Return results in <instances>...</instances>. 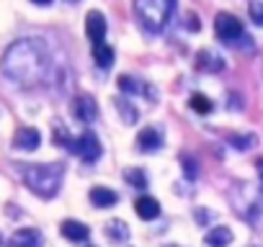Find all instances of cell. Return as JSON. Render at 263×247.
<instances>
[{
    "label": "cell",
    "instance_id": "obj_1",
    "mask_svg": "<svg viewBox=\"0 0 263 247\" xmlns=\"http://www.w3.org/2000/svg\"><path fill=\"white\" fill-rule=\"evenodd\" d=\"M49 70V52L39 39H18L3 54V75L18 85H36Z\"/></svg>",
    "mask_w": 263,
    "mask_h": 247
},
{
    "label": "cell",
    "instance_id": "obj_2",
    "mask_svg": "<svg viewBox=\"0 0 263 247\" xmlns=\"http://www.w3.org/2000/svg\"><path fill=\"white\" fill-rule=\"evenodd\" d=\"M62 175H65L62 165L44 162V165H29L24 173V180H26L29 191H34L36 196L52 198V196H57V191L62 186Z\"/></svg>",
    "mask_w": 263,
    "mask_h": 247
},
{
    "label": "cell",
    "instance_id": "obj_3",
    "mask_svg": "<svg viewBox=\"0 0 263 247\" xmlns=\"http://www.w3.org/2000/svg\"><path fill=\"white\" fill-rule=\"evenodd\" d=\"M135 13L147 31H163L176 13V0H135Z\"/></svg>",
    "mask_w": 263,
    "mask_h": 247
},
{
    "label": "cell",
    "instance_id": "obj_4",
    "mask_svg": "<svg viewBox=\"0 0 263 247\" xmlns=\"http://www.w3.org/2000/svg\"><path fill=\"white\" fill-rule=\"evenodd\" d=\"M214 34H217V39L222 44H232V47H237L242 42H250V36L242 29V21H237L232 13H217V18H214Z\"/></svg>",
    "mask_w": 263,
    "mask_h": 247
},
{
    "label": "cell",
    "instance_id": "obj_5",
    "mask_svg": "<svg viewBox=\"0 0 263 247\" xmlns=\"http://www.w3.org/2000/svg\"><path fill=\"white\" fill-rule=\"evenodd\" d=\"M70 152L90 165V162H96L101 157V142H98V137L93 132H85V134H80L78 139L70 142Z\"/></svg>",
    "mask_w": 263,
    "mask_h": 247
},
{
    "label": "cell",
    "instance_id": "obj_6",
    "mask_svg": "<svg viewBox=\"0 0 263 247\" xmlns=\"http://www.w3.org/2000/svg\"><path fill=\"white\" fill-rule=\"evenodd\" d=\"M72 116H75L78 121H83V123H93L96 116H98L96 100H93L90 95H78V98L72 100Z\"/></svg>",
    "mask_w": 263,
    "mask_h": 247
},
{
    "label": "cell",
    "instance_id": "obj_7",
    "mask_svg": "<svg viewBox=\"0 0 263 247\" xmlns=\"http://www.w3.org/2000/svg\"><path fill=\"white\" fill-rule=\"evenodd\" d=\"M106 16L101 13V11H90L88 16H85V34H88V39L93 42V44H98V42H103L106 39Z\"/></svg>",
    "mask_w": 263,
    "mask_h": 247
},
{
    "label": "cell",
    "instance_id": "obj_8",
    "mask_svg": "<svg viewBox=\"0 0 263 247\" xmlns=\"http://www.w3.org/2000/svg\"><path fill=\"white\" fill-rule=\"evenodd\" d=\"M39 145H42V134H39L34 127H21V129H16V134H13V147H16V150L34 152Z\"/></svg>",
    "mask_w": 263,
    "mask_h": 247
},
{
    "label": "cell",
    "instance_id": "obj_9",
    "mask_svg": "<svg viewBox=\"0 0 263 247\" xmlns=\"http://www.w3.org/2000/svg\"><path fill=\"white\" fill-rule=\"evenodd\" d=\"M11 247H42V234H39V229H31V227L16 229V232L11 234Z\"/></svg>",
    "mask_w": 263,
    "mask_h": 247
},
{
    "label": "cell",
    "instance_id": "obj_10",
    "mask_svg": "<svg viewBox=\"0 0 263 247\" xmlns=\"http://www.w3.org/2000/svg\"><path fill=\"white\" fill-rule=\"evenodd\" d=\"M137 147L145 150V152H155V150H160V147H163V134H160V129H155V127H145V129L137 134Z\"/></svg>",
    "mask_w": 263,
    "mask_h": 247
},
{
    "label": "cell",
    "instance_id": "obj_11",
    "mask_svg": "<svg viewBox=\"0 0 263 247\" xmlns=\"http://www.w3.org/2000/svg\"><path fill=\"white\" fill-rule=\"evenodd\" d=\"M88 196H90V203L98 206V209H111L119 201V193L111 191V188H106V186H93Z\"/></svg>",
    "mask_w": 263,
    "mask_h": 247
},
{
    "label": "cell",
    "instance_id": "obj_12",
    "mask_svg": "<svg viewBox=\"0 0 263 247\" xmlns=\"http://www.w3.org/2000/svg\"><path fill=\"white\" fill-rule=\"evenodd\" d=\"M135 211H137V216H140V219L153 221V219H158V216H160V201H158V198H153V196H142V198H137V201H135Z\"/></svg>",
    "mask_w": 263,
    "mask_h": 247
},
{
    "label": "cell",
    "instance_id": "obj_13",
    "mask_svg": "<svg viewBox=\"0 0 263 247\" xmlns=\"http://www.w3.org/2000/svg\"><path fill=\"white\" fill-rule=\"evenodd\" d=\"M222 67H224V59L219 54H214L209 49H201L196 54V70H201V72H219Z\"/></svg>",
    "mask_w": 263,
    "mask_h": 247
},
{
    "label": "cell",
    "instance_id": "obj_14",
    "mask_svg": "<svg viewBox=\"0 0 263 247\" xmlns=\"http://www.w3.org/2000/svg\"><path fill=\"white\" fill-rule=\"evenodd\" d=\"M62 237H67L70 242H85L88 237H90V229L83 224V221H75V219H67V221H62Z\"/></svg>",
    "mask_w": 263,
    "mask_h": 247
},
{
    "label": "cell",
    "instance_id": "obj_15",
    "mask_svg": "<svg viewBox=\"0 0 263 247\" xmlns=\"http://www.w3.org/2000/svg\"><path fill=\"white\" fill-rule=\"evenodd\" d=\"M232 239H235V234H232L230 227H212V229L206 232V237H204V242H206L209 247H227Z\"/></svg>",
    "mask_w": 263,
    "mask_h": 247
},
{
    "label": "cell",
    "instance_id": "obj_16",
    "mask_svg": "<svg viewBox=\"0 0 263 247\" xmlns=\"http://www.w3.org/2000/svg\"><path fill=\"white\" fill-rule=\"evenodd\" d=\"M93 59L101 70H108L114 65V47H108L106 42H98L93 44Z\"/></svg>",
    "mask_w": 263,
    "mask_h": 247
},
{
    "label": "cell",
    "instance_id": "obj_17",
    "mask_svg": "<svg viewBox=\"0 0 263 247\" xmlns=\"http://www.w3.org/2000/svg\"><path fill=\"white\" fill-rule=\"evenodd\" d=\"M119 88H121L124 93H129V95H145V93H147V95L153 98V90H150L145 83L129 77V75H121V77H119Z\"/></svg>",
    "mask_w": 263,
    "mask_h": 247
},
{
    "label": "cell",
    "instance_id": "obj_18",
    "mask_svg": "<svg viewBox=\"0 0 263 247\" xmlns=\"http://www.w3.org/2000/svg\"><path fill=\"white\" fill-rule=\"evenodd\" d=\"M106 234H108L114 242H124V239L129 237V229H126V224H124V221L114 219V221H108V224H106Z\"/></svg>",
    "mask_w": 263,
    "mask_h": 247
},
{
    "label": "cell",
    "instance_id": "obj_19",
    "mask_svg": "<svg viewBox=\"0 0 263 247\" xmlns=\"http://www.w3.org/2000/svg\"><path fill=\"white\" fill-rule=\"evenodd\" d=\"M189 103H191V108L196 111V113H212V100L206 98V95H201V93H194L191 98H189Z\"/></svg>",
    "mask_w": 263,
    "mask_h": 247
},
{
    "label": "cell",
    "instance_id": "obj_20",
    "mask_svg": "<svg viewBox=\"0 0 263 247\" xmlns=\"http://www.w3.org/2000/svg\"><path fill=\"white\" fill-rule=\"evenodd\" d=\"M124 178H126L129 186H135V188H147V175L142 170H126Z\"/></svg>",
    "mask_w": 263,
    "mask_h": 247
},
{
    "label": "cell",
    "instance_id": "obj_21",
    "mask_svg": "<svg viewBox=\"0 0 263 247\" xmlns=\"http://www.w3.org/2000/svg\"><path fill=\"white\" fill-rule=\"evenodd\" d=\"M230 142H232L235 150H250V147L255 145V137H253V134H245V137L235 134V137H230Z\"/></svg>",
    "mask_w": 263,
    "mask_h": 247
},
{
    "label": "cell",
    "instance_id": "obj_22",
    "mask_svg": "<svg viewBox=\"0 0 263 247\" xmlns=\"http://www.w3.org/2000/svg\"><path fill=\"white\" fill-rule=\"evenodd\" d=\"M248 11H250V18H253L258 26H263V0H250Z\"/></svg>",
    "mask_w": 263,
    "mask_h": 247
},
{
    "label": "cell",
    "instance_id": "obj_23",
    "mask_svg": "<svg viewBox=\"0 0 263 247\" xmlns=\"http://www.w3.org/2000/svg\"><path fill=\"white\" fill-rule=\"evenodd\" d=\"M183 170H186V178H191V180L196 178V162H194V157H189V155L183 157Z\"/></svg>",
    "mask_w": 263,
    "mask_h": 247
},
{
    "label": "cell",
    "instance_id": "obj_24",
    "mask_svg": "<svg viewBox=\"0 0 263 247\" xmlns=\"http://www.w3.org/2000/svg\"><path fill=\"white\" fill-rule=\"evenodd\" d=\"M255 170H258V178H260V183H263V157L255 162Z\"/></svg>",
    "mask_w": 263,
    "mask_h": 247
},
{
    "label": "cell",
    "instance_id": "obj_25",
    "mask_svg": "<svg viewBox=\"0 0 263 247\" xmlns=\"http://www.w3.org/2000/svg\"><path fill=\"white\" fill-rule=\"evenodd\" d=\"M31 3H34V6H49L52 0H31Z\"/></svg>",
    "mask_w": 263,
    "mask_h": 247
},
{
    "label": "cell",
    "instance_id": "obj_26",
    "mask_svg": "<svg viewBox=\"0 0 263 247\" xmlns=\"http://www.w3.org/2000/svg\"><path fill=\"white\" fill-rule=\"evenodd\" d=\"M67 3H78V0H67Z\"/></svg>",
    "mask_w": 263,
    "mask_h": 247
},
{
    "label": "cell",
    "instance_id": "obj_27",
    "mask_svg": "<svg viewBox=\"0 0 263 247\" xmlns=\"http://www.w3.org/2000/svg\"><path fill=\"white\" fill-rule=\"evenodd\" d=\"M171 247H178V244H171Z\"/></svg>",
    "mask_w": 263,
    "mask_h": 247
}]
</instances>
